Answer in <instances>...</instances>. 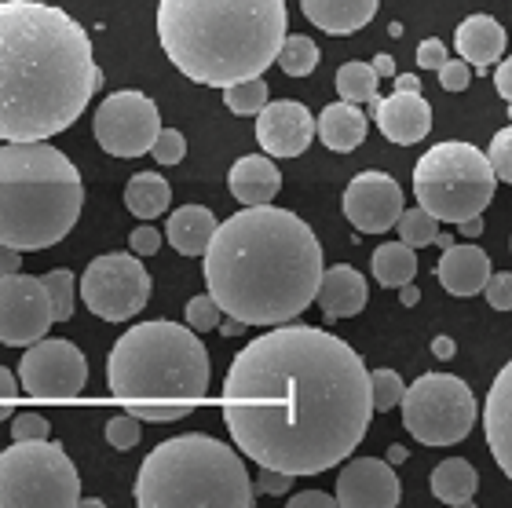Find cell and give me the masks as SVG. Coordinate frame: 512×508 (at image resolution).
<instances>
[{"label":"cell","instance_id":"cell-1","mask_svg":"<svg viewBox=\"0 0 512 508\" xmlns=\"http://www.w3.org/2000/svg\"><path fill=\"white\" fill-rule=\"evenodd\" d=\"M374 384L359 351L315 326L249 340L224 377V421L260 468L319 476L366 439Z\"/></svg>","mask_w":512,"mask_h":508},{"label":"cell","instance_id":"cell-35","mask_svg":"<svg viewBox=\"0 0 512 508\" xmlns=\"http://www.w3.org/2000/svg\"><path fill=\"white\" fill-rule=\"evenodd\" d=\"M370 384H374V410L388 413L395 406H403L406 384L395 370H374L370 373Z\"/></svg>","mask_w":512,"mask_h":508},{"label":"cell","instance_id":"cell-36","mask_svg":"<svg viewBox=\"0 0 512 508\" xmlns=\"http://www.w3.org/2000/svg\"><path fill=\"white\" fill-rule=\"evenodd\" d=\"M183 318H187V326H191V329H198V333H209V329H220L224 307L216 304L213 293H205V297L187 300V311H183Z\"/></svg>","mask_w":512,"mask_h":508},{"label":"cell","instance_id":"cell-51","mask_svg":"<svg viewBox=\"0 0 512 508\" xmlns=\"http://www.w3.org/2000/svg\"><path fill=\"white\" fill-rule=\"evenodd\" d=\"M242 329H246V322H242V318H235V315L220 318V333H224V337H238Z\"/></svg>","mask_w":512,"mask_h":508},{"label":"cell","instance_id":"cell-28","mask_svg":"<svg viewBox=\"0 0 512 508\" xmlns=\"http://www.w3.org/2000/svg\"><path fill=\"white\" fill-rule=\"evenodd\" d=\"M172 202V191H169V180L161 176V172H136L125 187V205L132 216L139 220H154L161 212L169 209Z\"/></svg>","mask_w":512,"mask_h":508},{"label":"cell","instance_id":"cell-41","mask_svg":"<svg viewBox=\"0 0 512 508\" xmlns=\"http://www.w3.org/2000/svg\"><path fill=\"white\" fill-rule=\"evenodd\" d=\"M483 297L494 311H512V271H502V275H491L487 289H483Z\"/></svg>","mask_w":512,"mask_h":508},{"label":"cell","instance_id":"cell-30","mask_svg":"<svg viewBox=\"0 0 512 508\" xmlns=\"http://www.w3.org/2000/svg\"><path fill=\"white\" fill-rule=\"evenodd\" d=\"M377 81H381V74L374 70V63H344L337 70V92L348 103L377 106Z\"/></svg>","mask_w":512,"mask_h":508},{"label":"cell","instance_id":"cell-7","mask_svg":"<svg viewBox=\"0 0 512 508\" xmlns=\"http://www.w3.org/2000/svg\"><path fill=\"white\" fill-rule=\"evenodd\" d=\"M253 479L242 457L213 435L191 432L154 446L136 476L139 508H249Z\"/></svg>","mask_w":512,"mask_h":508},{"label":"cell","instance_id":"cell-58","mask_svg":"<svg viewBox=\"0 0 512 508\" xmlns=\"http://www.w3.org/2000/svg\"><path fill=\"white\" fill-rule=\"evenodd\" d=\"M509 117H512V103H509Z\"/></svg>","mask_w":512,"mask_h":508},{"label":"cell","instance_id":"cell-14","mask_svg":"<svg viewBox=\"0 0 512 508\" xmlns=\"http://www.w3.org/2000/svg\"><path fill=\"white\" fill-rule=\"evenodd\" d=\"M55 304L48 297L44 278L33 275H0V344L30 348L52 329Z\"/></svg>","mask_w":512,"mask_h":508},{"label":"cell","instance_id":"cell-23","mask_svg":"<svg viewBox=\"0 0 512 508\" xmlns=\"http://www.w3.org/2000/svg\"><path fill=\"white\" fill-rule=\"evenodd\" d=\"M377 4L381 0H300V11L322 33L348 37V33L370 26V19L377 15Z\"/></svg>","mask_w":512,"mask_h":508},{"label":"cell","instance_id":"cell-5","mask_svg":"<svg viewBox=\"0 0 512 508\" xmlns=\"http://www.w3.org/2000/svg\"><path fill=\"white\" fill-rule=\"evenodd\" d=\"M107 388L139 421H180L209 395V351L191 326L139 322L110 348Z\"/></svg>","mask_w":512,"mask_h":508},{"label":"cell","instance_id":"cell-6","mask_svg":"<svg viewBox=\"0 0 512 508\" xmlns=\"http://www.w3.org/2000/svg\"><path fill=\"white\" fill-rule=\"evenodd\" d=\"M85 209L81 172L44 139L0 147V242L37 253L63 242Z\"/></svg>","mask_w":512,"mask_h":508},{"label":"cell","instance_id":"cell-53","mask_svg":"<svg viewBox=\"0 0 512 508\" xmlns=\"http://www.w3.org/2000/svg\"><path fill=\"white\" fill-rule=\"evenodd\" d=\"M432 355H436V359H450V355H454V340L436 337V340H432Z\"/></svg>","mask_w":512,"mask_h":508},{"label":"cell","instance_id":"cell-16","mask_svg":"<svg viewBox=\"0 0 512 508\" xmlns=\"http://www.w3.org/2000/svg\"><path fill=\"white\" fill-rule=\"evenodd\" d=\"M319 132V121L311 110L297 99H278L267 103L256 114V143L271 158H300L311 147V139Z\"/></svg>","mask_w":512,"mask_h":508},{"label":"cell","instance_id":"cell-4","mask_svg":"<svg viewBox=\"0 0 512 508\" xmlns=\"http://www.w3.org/2000/svg\"><path fill=\"white\" fill-rule=\"evenodd\" d=\"M286 0H158V41L198 85L227 88L278 63Z\"/></svg>","mask_w":512,"mask_h":508},{"label":"cell","instance_id":"cell-45","mask_svg":"<svg viewBox=\"0 0 512 508\" xmlns=\"http://www.w3.org/2000/svg\"><path fill=\"white\" fill-rule=\"evenodd\" d=\"M293 479H297V476H289V472H278V468H260V479H256V494H289Z\"/></svg>","mask_w":512,"mask_h":508},{"label":"cell","instance_id":"cell-56","mask_svg":"<svg viewBox=\"0 0 512 508\" xmlns=\"http://www.w3.org/2000/svg\"><path fill=\"white\" fill-rule=\"evenodd\" d=\"M436 245H439V249H450V245H454V234H450V231H447V234L439 231V234H436Z\"/></svg>","mask_w":512,"mask_h":508},{"label":"cell","instance_id":"cell-18","mask_svg":"<svg viewBox=\"0 0 512 508\" xmlns=\"http://www.w3.org/2000/svg\"><path fill=\"white\" fill-rule=\"evenodd\" d=\"M377 128L384 132L388 143L399 147H414L432 132V106L421 92H395L388 99H377Z\"/></svg>","mask_w":512,"mask_h":508},{"label":"cell","instance_id":"cell-22","mask_svg":"<svg viewBox=\"0 0 512 508\" xmlns=\"http://www.w3.org/2000/svg\"><path fill=\"white\" fill-rule=\"evenodd\" d=\"M319 307L326 318H352L359 315L370 300V289H366V278L348 264H337L330 271H322V286H319Z\"/></svg>","mask_w":512,"mask_h":508},{"label":"cell","instance_id":"cell-46","mask_svg":"<svg viewBox=\"0 0 512 508\" xmlns=\"http://www.w3.org/2000/svg\"><path fill=\"white\" fill-rule=\"evenodd\" d=\"M337 494H326V490H304V494H293L289 508H337Z\"/></svg>","mask_w":512,"mask_h":508},{"label":"cell","instance_id":"cell-3","mask_svg":"<svg viewBox=\"0 0 512 508\" xmlns=\"http://www.w3.org/2000/svg\"><path fill=\"white\" fill-rule=\"evenodd\" d=\"M322 245L297 212L246 205L205 249V289L246 326H286L315 304Z\"/></svg>","mask_w":512,"mask_h":508},{"label":"cell","instance_id":"cell-27","mask_svg":"<svg viewBox=\"0 0 512 508\" xmlns=\"http://www.w3.org/2000/svg\"><path fill=\"white\" fill-rule=\"evenodd\" d=\"M432 494H436L443 505H454V508H469L476 501V490H480V476H476V468L465 461V457H447V461H439L432 468Z\"/></svg>","mask_w":512,"mask_h":508},{"label":"cell","instance_id":"cell-33","mask_svg":"<svg viewBox=\"0 0 512 508\" xmlns=\"http://www.w3.org/2000/svg\"><path fill=\"white\" fill-rule=\"evenodd\" d=\"M395 231L403 238L406 245H414V249H428V245H436V234H439V220L425 205H417V209H406L395 223Z\"/></svg>","mask_w":512,"mask_h":508},{"label":"cell","instance_id":"cell-42","mask_svg":"<svg viewBox=\"0 0 512 508\" xmlns=\"http://www.w3.org/2000/svg\"><path fill=\"white\" fill-rule=\"evenodd\" d=\"M128 249L136 256H154L161 249V231L150 227V223H143V227H136V231L128 234Z\"/></svg>","mask_w":512,"mask_h":508},{"label":"cell","instance_id":"cell-40","mask_svg":"<svg viewBox=\"0 0 512 508\" xmlns=\"http://www.w3.org/2000/svg\"><path fill=\"white\" fill-rule=\"evenodd\" d=\"M436 74H439L443 92H465V88H469V77H472V63L469 59H447Z\"/></svg>","mask_w":512,"mask_h":508},{"label":"cell","instance_id":"cell-2","mask_svg":"<svg viewBox=\"0 0 512 508\" xmlns=\"http://www.w3.org/2000/svg\"><path fill=\"white\" fill-rule=\"evenodd\" d=\"M103 85L92 41L63 8L0 0V139H52Z\"/></svg>","mask_w":512,"mask_h":508},{"label":"cell","instance_id":"cell-17","mask_svg":"<svg viewBox=\"0 0 512 508\" xmlns=\"http://www.w3.org/2000/svg\"><path fill=\"white\" fill-rule=\"evenodd\" d=\"M337 501L344 508H395L403 501L399 476L381 457H359L337 476Z\"/></svg>","mask_w":512,"mask_h":508},{"label":"cell","instance_id":"cell-13","mask_svg":"<svg viewBox=\"0 0 512 508\" xmlns=\"http://www.w3.org/2000/svg\"><path fill=\"white\" fill-rule=\"evenodd\" d=\"M19 377L30 399H77L88 384V362L74 340L41 337L22 355Z\"/></svg>","mask_w":512,"mask_h":508},{"label":"cell","instance_id":"cell-24","mask_svg":"<svg viewBox=\"0 0 512 508\" xmlns=\"http://www.w3.org/2000/svg\"><path fill=\"white\" fill-rule=\"evenodd\" d=\"M454 48L461 59H469L476 66V74H483L487 66H494L505 55V30L491 15H469L454 33Z\"/></svg>","mask_w":512,"mask_h":508},{"label":"cell","instance_id":"cell-38","mask_svg":"<svg viewBox=\"0 0 512 508\" xmlns=\"http://www.w3.org/2000/svg\"><path fill=\"white\" fill-rule=\"evenodd\" d=\"M154 161L158 165H180L183 154H187V139H183L180 128H161L158 139H154V147H150Z\"/></svg>","mask_w":512,"mask_h":508},{"label":"cell","instance_id":"cell-55","mask_svg":"<svg viewBox=\"0 0 512 508\" xmlns=\"http://www.w3.org/2000/svg\"><path fill=\"white\" fill-rule=\"evenodd\" d=\"M374 70H377L381 77H392V74H395V59H392L388 52H381V55L374 59Z\"/></svg>","mask_w":512,"mask_h":508},{"label":"cell","instance_id":"cell-15","mask_svg":"<svg viewBox=\"0 0 512 508\" xmlns=\"http://www.w3.org/2000/svg\"><path fill=\"white\" fill-rule=\"evenodd\" d=\"M403 212V187L388 172H359L344 191V216L359 234L392 231Z\"/></svg>","mask_w":512,"mask_h":508},{"label":"cell","instance_id":"cell-49","mask_svg":"<svg viewBox=\"0 0 512 508\" xmlns=\"http://www.w3.org/2000/svg\"><path fill=\"white\" fill-rule=\"evenodd\" d=\"M22 264V249H11V245L0 242V275H15Z\"/></svg>","mask_w":512,"mask_h":508},{"label":"cell","instance_id":"cell-32","mask_svg":"<svg viewBox=\"0 0 512 508\" xmlns=\"http://www.w3.org/2000/svg\"><path fill=\"white\" fill-rule=\"evenodd\" d=\"M224 103L231 114L238 117H253L267 106V85L264 77H246V81H235V85L224 88Z\"/></svg>","mask_w":512,"mask_h":508},{"label":"cell","instance_id":"cell-50","mask_svg":"<svg viewBox=\"0 0 512 508\" xmlns=\"http://www.w3.org/2000/svg\"><path fill=\"white\" fill-rule=\"evenodd\" d=\"M458 234H465V238H480V234H483V216H469V220H461Z\"/></svg>","mask_w":512,"mask_h":508},{"label":"cell","instance_id":"cell-34","mask_svg":"<svg viewBox=\"0 0 512 508\" xmlns=\"http://www.w3.org/2000/svg\"><path fill=\"white\" fill-rule=\"evenodd\" d=\"M44 278V286H48V297H52L55 304V322H66V318H74V307H77V297H74V271H66V267H59V271H48Z\"/></svg>","mask_w":512,"mask_h":508},{"label":"cell","instance_id":"cell-43","mask_svg":"<svg viewBox=\"0 0 512 508\" xmlns=\"http://www.w3.org/2000/svg\"><path fill=\"white\" fill-rule=\"evenodd\" d=\"M11 435L15 439H48V421L41 413H22L11 421Z\"/></svg>","mask_w":512,"mask_h":508},{"label":"cell","instance_id":"cell-19","mask_svg":"<svg viewBox=\"0 0 512 508\" xmlns=\"http://www.w3.org/2000/svg\"><path fill=\"white\" fill-rule=\"evenodd\" d=\"M483 432H487V446H491L498 468L512 479V359L505 362V370L494 377L491 392H487Z\"/></svg>","mask_w":512,"mask_h":508},{"label":"cell","instance_id":"cell-52","mask_svg":"<svg viewBox=\"0 0 512 508\" xmlns=\"http://www.w3.org/2000/svg\"><path fill=\"white\" fill-rule=\"evenodd\" d=\"M417 300H421V289H417L414 282H406V286H399V304H403V307H414Z\"/></svg>","mask_w":512,"mask_h":508},{"label":"cell","instance_id":"cell-44","mask_svg":"<svg viewBox=\"0 0 512 508\" xmlns=\"http://www.w3.org/2000/svg\"><path fill=\"white\" fill-rule=\"evenodd\" d=\"M414 59H417V66H421V70H439V66L447 63V44L436 41V37H428V41L417 44Z\"/></svg>","mask_w":512,"mask_h":508},{"label":"cell","instance_id":"cell-9","mask_svg":"<svg viewBox=\"0 0 512 508\" xmlns=\"http://www.w3.org/2000/svg\"><path fill=\"white\" fill-rule=\"evenodd\" d=\"M81 476L52 439H15L0 450V508H74Z\"/></svg>","mask_w":512,"mask_h":508},{"label":"cell","instance_id":"cell-39","mask_svg":"<svg viewBox=\"0 0 512 508\" xmlns=\"http://www.w3.org/2000/svg\"><path fill=\"white\" fill-rule=\"evenodd\" d=\"M487 158H491L494 172H498V180L512 183V128H502V132L491 139V150H487Z\"/></svg>","mask_w":512,"mask_h":508},{"label":"cell","instance_id":"cell-12","mask_svg":"<svg viewBox=\"0 0 512 508\" xmlns=\"http://www.w3.org/2000/svg\"><path fill=\"white\" fill-rule=\"evenodd\" d=\"M92 132L99 147L114 158H139L154 147L161 132V114L154 99L143 92H114L99 103Z\"/></svg>","mask_w":512,"mask_h":508},{"label":"cell","instance_id":"cell-57","mask_svg":"<svg viewBox=\"0 0 512 508\" xmlns=\"http://www.w3.org/2000/svg\"><path fill=\"white\" fill-rule=\"evenodd\" d=\"M403 457H406L403 446H392V450H388V461H403Z\"/></svg>","mask_w":512,"mask_h":508},{"label":"cell","instance_id":"cell-20","mask_svg":"<svg viewBox=\"0 0 512 508\" xmlns=\"http://www.w3.org/2000/svg\"><path fill=\"white\" fill-rule=\"evenodd\" d=\"M491 256L483 253L480 245H450L443 249L436 264L439 286L454 293V297H476L491 282Z\"/></svg>","mask_w":512,"mask_h":508},{"label":"cell","instance_id":"cell-10","mask_svg":"<svg viewBox=\"0 0 512 508\" xmlns=\"http://www.w3.org/2000/svg\"><path fill=\"white\" fill-rule=\"evenodd\" d=\"M403 428L425 446H454L476 424V395L461 377L450 373H425L406 384Z\"/></svg>","mask_w":512,"mask_h":508},{"label":"cell","instance_id":"cell-29","mask_svg":"<svg viewBox=\"0 0 512 508\" xmlns=\"http://www.w3.org/2000/svg\"><path fill=\"white\" fill-rule=\"evenodd\" d=\"M370 264H374V278L388 289L406 286V282H414V275H417L414 245H406L403 238H399V242H388V245H377Z\"/></svg>","mask_w":512,"mask_h":508},{"label":"cell","instance_id":"cell-37","mask_svg":"<svg viewBox=\"0 0 512 508\" xmlns=\"http://www.w3.org/2000/svg\"><path fill=\"white\" fill-rule=\"evenodd\" d=\"M139 439H143V421H139L136 413H121V417H110L107 443L114 446V450H132V446H139Z\"/></svg>","mask_w":512,"mask_h":508},{"label":"cell","instance_id":"cell-26","mask_svg":"<svg viewBox=\"0 0 512 508\" xmlns=\"http://www.w3.org/2000/svg\"><path fill=\"white\" fill-rule=\"evenodd\" d=\"M319 139L337 154H348L366 139V114L359 110V103H330L319 114Z\"/></svg>","mask_w":512,"mask_h":508},{"label":"cell","instance_id":"cell-54","mask_svg":"<svg viewBox=\"0 0 512 508\" xmlns=\"http://www.w3.org/2000/svg\"><path fill=\"white\" fill-rule=\"evenodd\" d=\"M395 92H421V81L414 74H399L395 77Z\"/></svg>","mask_w":512,"mask_h":508},{"label":"cell","instance_id":"cell-21","mask_svg":"<svg viewBox=\"0 0 512 508\" xmlns=\"http://www.w3.org/2000/svg\"><path fill=\"white\" fill-rule=\"evenodd\" d=\"M227 183H231V194L242 205H267L275 202V194L282 191V172L271 161V154H246L231 165Z\"/></svg>","mask_w":512,"mask_h":508},{"label":"cell","instance_id":"cell-31","mask_svg":"<svg viewBox=\"0 0 512 508\" xmlns=\"http://www.w3.org/2000/svg\"><path fill=\"white\" fill-rule=\"evenodd\" d=\"M278 66L289 77L315 74V66H319V44L311 41V37H304V33H289L286 41H282V52H278Z\"/></svg>","mask_w":512,"mask_h":508},{"label":"cell","instance_id":"cell-47","mask_svg":"<svg viewBox=\"0 0 512 508\" xmlns=\"http://www.w3.org/2000/svg\"><path fill=\"white\" fill-rule=\"evenodd\" d=\"M15 395H19V381L11 377L8 366H0V421H8L11 417V403H15Z\"/></svg>","mask_w":512,"mask_h":508},{"label":"cell","instance_id":"cell-11","mask_svg":"<svg viewBox=\"0 0 512 508\" xmlns=\"http://www.w3.org/2000/svg\"><path fill=\"white\" fill-rule=\"evenodd\" d=\"M81 300L96 318L125 322L136 318L150 300V275L143 267V256L107 253L96 256L81 275Z\"/></svg>","mask_w":512,"mask_h":508},{"label":"cell","instance_id":"cell-8","mask_svg":"<svg viewBox=\"0 0 512 508\" xmlns=\"http://www.w3.org/2000/svg\"><path fill=\"white\" fill-rule=\"evenodd\" d=\"M494 187H498V172L491 158L461 139L436 143L428 154H421L414 169L417 205H425L439 223H454V227L469 216H483L494 198Z\"/></svg>","mask_w":512,"mask_h":508},{"label":"cell","instance_id":"cell-48","mask_svg":"<svg viewBox=\"0 0 512 508\" xmlns=\"http://www.w3.org/2000/svg\"><path fill=\"white\" fill-rule=\"evenodd\" d=\"M494 85H498V96H502L505 103H512V55L505 59L502 66H498V74H494Z\"/></svg>","mask_w":512,"mask_h":508},{"label":"cell","instance_id":"cell-25","mask_svg":"<svg viewBox=\"0 0 512 508\" xmlns=\"http://www.w3.org/2000/svg\"><path fill=\"white\" fill-rule=\"evenodd\" d=\"M216 227L220 223H216L213 209H205V205H183V209H176L169 216L165 234H169V245L180 256H205Z\"/></svg>","mask_w":512,"mask_h":508}]
</instances>
